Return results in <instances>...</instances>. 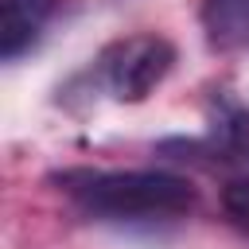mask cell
Segmentation results:
<instances>
[{
	"label": "cell",
	"mask_w": 249,
	"mask_h": 249,
	"mask_svg": "<svg viewBox=\"0 0 249 249\" xmlns=\"http://www.w3.org/2000/svg\"><path fill=\"white\" fill-rule=\"evenodd\" d=\"M58 187L93 218L156 222L191 214L198 195L187 179L167 171H62Z\"/></svg>",
	"instance_id": "6da1fadb"
},
{
	"label": "cell",
	"mask_w": 249,
	"mask_h": 249,
	"mask_svg": "<svg viewBox=\"0 0 249 249\" xmlns=\"http://www.w3.org/2000/svg\"><path fill=\"white\" fill-rule=\"evenodd\" d=\"M214 144L230 156H249V113L233 97L214 101Z\"/></svg>",
	"instance_id": "5b68a950"
},
{
	"label": "cell",
	"mask_w": 249,
	"mask_h": 249,
	"mask_svg": "<svg viewBox=\"0 0 249 249\" xmlns=\"http://www.w3.org/2000/svg\"><path fill=\"white\" fill-rule=\"evenodd\" d=\"M47 12H51V0H0V54L16 58L19 51H27Z\"/></svg>",
	"instance_id": "3957f363"
},
{
	"label": "cell",
	"mask_w": 249,
	"mask_h": 249,
	"mask_svg": "<svg viewBox=\"0 0 249 249\" xmlns=\"http://www.w3.org/2000/svg\"><path fill=\"white\" fill-rule=\"evenodd\" d=\"M171 62L175 47L163 35H128L97 58V70L117 101H144L167 78Z\"/></svg>",
	"instance_id": "7a4b0ae2"
},
{
	"label": "cell",
	"mask_w": 249,
	"mask_h": 249,
	"mask_svg": "<svg viewBox=\"0 0 249 249\" xmlns=\"http://www.w3.org/2000/svg\"><path fill=\"white\" fill-rule=\"evenodd\" d=\"M222 210L241 233H249V179H233L222 191Z\"/></svg>",
	"instance_id": "8992f818"
},
{
	"label": "cell",
	"mask_w": 249,
	"mask_h": 249,
	"mask_svg": "<svg viewBox=\"0 0 249 249\" xmlns=\"http://www.w3.org/2000/svg\"><path fill=\"white\" fill-rule=\"evenodd\" d=\"M198 19L210 47L218 51L249 43V0H202Z\"/></svg>",
	"instance_id": "277c9868"
}]
</instances>
